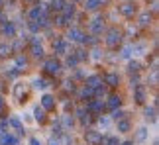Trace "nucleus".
Returning <instances> with one entry per match:
<instances>
[{"label":"nucleus","instance_id":"f257e3e1","mask_svg":"<svg viewBox=\"0 0 159 145\" xmlns=\"http://www.w3.org/2000/svg\"><path fill=\"white\" fill-rule=\"evenodd\" d=\"M43 104H45L47 108H51V106H53V102H51V98H49V96H45V98H43Z\"/></svg>","mask_w":159,"mask_h":145},{"label":"nucleus","instance_id":"7ed1b4c3","mask_svg":"<svg viewBox=\"0 0 159 145\" xmlns=\"http://www.w3.org/2000/svg\"><path fill=\"white\" fill-rule=\"evenodd\" d=\"M108 145H116V139H110V141H108Z\"/></svg>","mask_w":159,"mask_h":145},{"label":"nucleus","instance_id":"f03ea898","mask_svg":"<svg viewBox=\"0 0 159 145\" xmlns=\"http://www.w3.org/2000/svg\"><path fill=\"white\" fill-rule=\"evenodd\" d=\"M32 145H41V143H39L38 139H32Z\"/></svg>","mask_w":159,"mask_h":145}]
</instances>
